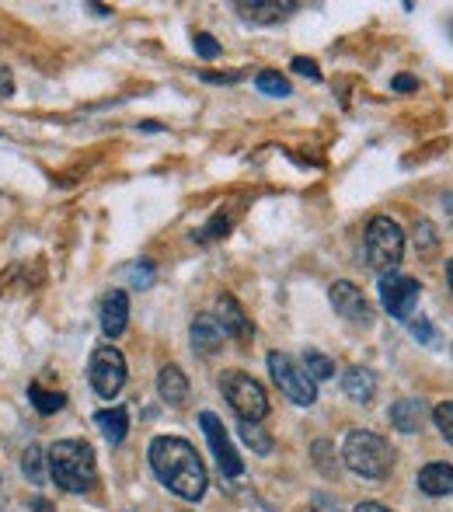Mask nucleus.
Returning <instances> with one entry per match:
<instances>
[{"mask_svg":"<svg viewBox=\"0 0 453 512\" xmlns=\"http://www.w3.org/2000/svg\"><path fill=\"white\" fill-rule=\"evenodd\" d=\"M150 467H154L157 481L168 488L171 495L185 502H199L210 488V478H206V467L199 460L196 446L185 443L182 436H157L150 443Z\"/></svg>","mask_w":453,"mask_h":512,"instance_id":"1","label":"nucleus"},{"mask_svg":"<svg viewBox=\"0 0 453 512\" xmlns=\"http://www.w3.org/2000/svg\"><path fill=\"white\" fill-rule=\"evenodd\" d=\"M46 467L49 478L56 481V488H63L70 495H84L98 485L95 450L84 439H56L46 450Z\"/></svg>","mask_w":453,"mask_h":512,"instance_id":"2","label":"nucleus"},{"mask_svg":"<svg viewBox=\"0 0 453 512\" xmlns=\"http://www.w3.org/2000/svg\"><path fill=\"white\" fill-rule=\"evenodd\" d=\"M394 446L387 443L380 432H370V429H352L349 436H345L342 443V460L345 467H349L352 474H359V478H387L394 467Z\"/></svg>","mask_w":453,"mask_h":512,"instance_id":"3","label":"nucleus"},{"mask_svg":"<svg viewBox=\"0 0 453 512\" xmlns=\"http://www.w3.org/2000/svg\"><path fill=\"white\" fill-rule=\"evenodd\" d=\"M405 258V230L391 216H373L366 227V262L380 276H391Z\"/></svg>","mask_w":453,"mask_h":512,"instance_id":"4","label":"nucleus"},{"mask_svg":"<svg viewBox=\"0 0 453 512\" xmlns=\"http://www.w3.org/2000/svg\"><path fill=\"white\" fill-rule=\"evenodd\" d=\"M220 391H224L227 405L237 411L241 422H262V418L269 415V394H265V387L258 384L255 377H248V373H241V370L220 373Z\"/></svg>","mask_w":453,"mask_h":512,"instance_id":"5","label":"nucleus"},{"mask_svg":"<svg viewBox=\"0 0 453 512\" xmlns=\"http://www.w3.org/2000/svg\"><path fill=\"white\" fill-rule=\"evenodd\" d=\"M269 373H272V384L279 387V394L293 401L300 408H311L318 401V384L304 373V366L293 363L286 352H272L269 356Z\"/></svg>","mask_w":453,"mask_h":512,"instance_id":"6","label":"nucleus"},{"mask_svg":"<svg viewBox=\"0 0 453 512\" xmlns=\"http://www.w3.org/2000/svg\"><path fill=\"white\" fill-rule=\"evenodd\" d=\"M88 380L98 398L112 401L115 394L126 387V356H122L119 349H112V345L95 349V356H91V363H88Z\"/></svg>","mask_w":453,"mask_h":512,"instance_id":"7","label":"nucleus"},{"mask_svg":"<svg viewBox=\"0 0 453 512\" xmlns=\"http://www.w3.org/2000/svg\"><path fill=\"white\" fill-rule=\"evenodd\" d=\"M419 293L422 286L412 276H398V272L380 276V304H384L391 317H398V321H412L415 307H419Z\"/></svg>","mask_w":453,"mask_h":512,"instance_id":"8","label":"nucleus"},{"mask_svg":"<svg viewBox=\"0 0 453 512\" xmlns=\"http://www.w3.org/2000/svg\"><path fill=\"white\" fill-rule=\"evenodd\" d=\"M199 425H203L206 443H210L213 457H217L220 474H224V478H241L244 464H241V457H237L234 443H230V436H227L224 422H220V418L213 415V411H203V415H199Z\"/></svg>","mask_w":453,"mask_h":512,"instance_id":"9","label":"nucleus"},{"mask_svg":"<svg viewBox=\"0 0 453 512\" xmlns=\"http://www.w3.org/2000/svg\"><path fill=\"white\" fill-rule=\"evenodd\" d=\"M328 300H332L335 314H339L342 321L356 324V328H370V324H373V307L366 304L363 290H359L356 283H345V279L332 283V290H328Z\"/></svg>","mask_w":453,"mask_h":512,"instance_id":"10","label":"nucleus"},{"mask_svg":"<svg viewBox=\"0 0 453 512\" xmlns=\"http://www.w3.org/2000/svg\"><path fill=\"white\" fill-rule=\"evenodd\" d=\"M213 317H217L220 331L234 338V342L248 345L251 335H255V328H251L248 314H244L241 304H237V300L230 297V293H220V297H217V314H213Z\"/></svg>","mask_w":453,"mask_h":512,"instance_id":"11","label":"nucleus"},{"mask_svg":"<svg viewBox=\"0 0 453 512\" xmlns=\"http://www.w3.org/2000/svg\"><path fill=\"white\" fill-rule=\"evenodd\" d=\"M157 394H161V401L171 408L189 405V377L182 373V366H175V363L161 366V373H157Z\"/></svg>","mask_w":453,"mask_h":512,"instance_id":"12","label":"nucleus"},{"mask_svg":"<svg viewBox=\"0 0 453 512\" xmlns=\"http://www.w3.org/2000/svg\"><path fill=\"white\" fill-rule=\"evenodd\" d=\"M189 338L199 356H217V352L224 349V331H220L213 314H196V321H192V328H189Z\"/></svg>","mask_w":453,"mask_h":512,"instance_id":"13","label":"nucleus"},{"mask_svg":"<svg viewBox=\"0 0 453 512\" xmlns=\"http://www.w3.org/2000/svg\"><path fill=\"white\" fill-rule=\"evenodd\" d=\"M129 321V297L122 290H112L109 297L102 300V331L105 338H119L126 331Z\"/></svg>","mask_w":453,"mask_h":512,"instance_id":"14","label":"nucleus"},{"mask_svg":"<svg viewBox=\"0 0 453 512\" xmlns=\"http://www.w3.org/2000/svg\"><path fill=\"white\" fill-rule=\"evenodd\" d=\"M342 391L349 401H356V405H370L373 394H377V377H373L366 366H349L342 377Z\"/></svg>","mask_w":453,"mask_h":512,"instance_id":"15","label":"nucleus"},{"mask_svg":"<svg viewBox=\"0 0 453 512\" xmlns=\"http://www.w3.org/2000/svg\"><path fill=\"white\" fill-rule=\"evenodd\" d=\"M391 425L405 436H415L426 425V405L419 398H405L398 405H391Z\"/></svg>","mask_w":453,"mask_h":512,"instance_id":"16","label":"nucleus"},{"mask_svg":"<svg viewBox=\"0 0 453 512\" xmlns=\"http://www.w3.org/2000/svg\"><path fill=\"white\" fill-rule=\"evenodd\" d=\"M419 488L429 495V499L453 495V467L450 464H426L419 471Z\"/></svg>","mask_w":453,"mask_h":512,"instance_id":"17","label":"nucleus"},{"mask_svg":"<svg viewBox=\"0 0 453 512\" xmlns=\"http://www.w3.org/2000/svg\"><path fill=\"white\" fill-rule=\"evenodd\" d=\"M95 425L105 432V439H109L112 446H119L129 432V411L126 408H105L95 415Z\"/></svg>","mask_w":453,"mask_h":512,"instance_id":"18","label":"nucleus"},{"mask_svg":"<svg viewBox=\"0 0 453 512\" xmlns=\"http://www.w3.org/2000/svg\"><path fill=\"white\" fill-rule=\"evenodd\" d=\"M237 11H241V18H248V21H283L297 11V4H279V0L258 4L255 0V4H237Z\"/></svg>","mask_w":453,"mask_h":512,"instance_id":"19","label":"nucleus"},{"mask_svg":"<svg viewBox=\"0 0 453 512\" xmlns=\"http://www.w3.org/2000/svg\"><path fill=\"white\" fill-rule=\"evenodd\" d=\"M304 373L318 384V380L335 377V359L325 356L321 349H304Z\"/></svg>","mask_w":453,"mask_h":512,"instance_id":"20","label":"nucleus"},{"mask_svg":"<svg viewBox=\"0 0 453 512\" xmlns=\"http://www.w3.org/2000/svg\"><path fill=\"white\" fill-rule=\"evenodd\" d=\"M237 432H241V439L251 446V453H258V457H265V453H272V436L262 429L258 422H237Z\"/></svg>","mask_w":453,"mask_h":512,"instance_id":"21","label":"nucleus"},{"mask_svg":"<svg viewBox=\"0 0 453 512\" xmlns=\"http://www.w3.org/2000/svg\"><path fill=\"white\" fill-rule=\"evenodd\" d=\"M21 471L28 474V481H32V485H42V481H46V450H42V446H28L25 453H21Z\"/></svg>","mask_w":453,"mask_h":512,"instance_id":"22","label":"nucleus"},{"mask_svg":"<svg viewBox=\"0 0 453 512\" xmlns=\"http://www.w3.org/2000/svg\"><path fill=\"white\" fill-rule=\"evenodd\" d=\"M255 88L262 91V95H272V98H290L293 95L290 81H286L279 70H262V74L255 77Z\"/></svg>","mask_w":453,"mask_h":512,"instance_id":"23","label":"nucleus"},{"mask_svg":"<svg viewBox=\"0 0 453 512\" xmlns=\"http://www.w3.org/2000/svg\"><path fill=\"white\" fill-rule=\"evenodd\" d=\"M28 398H32V405H35L39 415H56V411L67 405V398H63V394H53V391H46V387H39V384L28 387Z\"/></svg>","mask_w":453,"mask_h":512,"instance_id":"24","label":"nucleus"},{"mask_svg":"<svg viewBox=\"0 0 453 512\" xmlns=\"http://www.w3.org/2000/svg\"><path fill=\"white\" fill-rule=\"evenodd\" d=\"M415 248H419L422 255H433V251L440 248V237H436V227L429 220H419V227H415Z\"/></svg>","mask_w":453,"mask_h":512,"instance_id":"25","label":"nucleus"},{"mask_svg":"<svg viewBox=\"0 0 453 512\" xmlns=\"http://www.w3.org/2000/svg\"><path fill=\"white\" fill-rule=\"evenodd\" d=\"M433 422H436V429L443 432V439H447V443L453 446V401H443V405H436Z\"/></svg>","mask_w":453,"mask_h":512,"instance_id":"26","label":"nucleus"},{"mask_svg":"<svg viewBox=\"0 0 453 512\" xmlns=\"http://www.w3.org/2000/svg\"><path fill=\"white\" fill-rule=\"evenodd\" d=\"M408 328H412V335L419 338L422 345H436V328L426 321V317H412V321H408Z\"/></svg>","mask_w":453,"mask_h":512,"instance_id":"27","label":"nucleus"},{"mask_svg":"<svg viewBox=\"0 0 453 512\" xmlns=\"http://www.w3.org/2000/svg\"><path fill=\"white\" fill-rule=\"evenodd\" d=\"M129 283L140 286V290H147V286L154 283V265H150V262H136L133 269H129Z\"/></svg>","mask_w":453,"mask_h":512,"instance_id":"28","label":"nucleus"},{"mask_svg":"<svg viewBox=\"0 0 453 512\" xmlns=\"http://www.w3.org/2000/svg\"><path fill=\"white\" fill-rule=\"evenodd\" d=\"M196 53L203 56V60H217V56H220L217 39H213L210 32H199V35H196Z\"/></svg>","mask_w":453,"mask_h":512,"instance_id":"29","label":"nucleus"},{"mask_svg":"<svg viewBox=\"0 0 453 512\" xmlns=\"http://www.w3.org/2000/svg\"><path fill=\"white\" fill-rule=\"evenodd\" d=\"M293 70H297V74H304V77H311V81H321L318 63H314V60H304V56H297V60H293Z\"/></svg>","mask_w":453,"mask_h":512,"instance_id":"30","label":"nucleus"},{"mask_svg":"<svg viewBox=\"0 0 453 512\" xmlns=\"http://www.w3.org/2000/svg\"><path fill=\"white\" fill-rule=\"evenodd\" d=\"M14 95V77L11 70H0V98H11Z\"/></svg>","mask_w":453,"mask_h":512,"instance_id":"31","label":"nucleus"},{"mask_svg":"<svg viewBox=\"0 0 453 512\" xmlns=\"http://www.w3.org/2000/svg\"><path fill=\"white\" fill-rule=\"evenodd\" d=\"M203 81H210V84H234V81H241V74H203Z\"/></svg>","mask_w":453,"mask_h":512,"instance_id":"32","label":"nucleus"},{"mask_svg":"<svg viewBox=\"0 0 453 512\" xmlns=\"http://www.w3.org/2000/svg\"><path fill=\"white\" fill-rule=\"evenodd\" d=\"M415 88H419L415 77H394V91H415Z\"/></svg>","mask_w":453,"mask_h":512,"instance_id":"33","label":"nucleus"},{"mask_svg":"<svg viewBox=\"0 0 453 512\" xmlns=\"http://www.w3.org/2000/svg\"><path fill=\"white\" fill-rule=\"evenodd\" d=\"M356 512H394V509L380 506V502H363V506H356Z\"/></svg>","mask_w":453,"mask_h":512,"instance_id":"34","label":"nucleus"},{"mask_svg":"<svg viewBox=\"0 0 453 512\" xmlns=\"http://www.w3.org/2000/svg\"><path fill=\"white\" fill-rule=\"evenodd\" d=\"M32 509H35V512H53V506H49L46 499H35V502H32Z\"/></svg>","mask_w":453,"mask_h":512,"instance_id":"35","label":"nucleus"},{"mask_svg":"<svg viewBox=\"0 0 453 512\" xmlns=\"http://www.w3.org/2000/svg\"><path fill=\"white\" fill-rule=\"evenodd\" d=\"M447 279H450V290H453V258L447 262Z\"/></svg>","mask_w":453,"mask_h":512,"instance_id":"36","label":"nucleus"},{"mask_svg":"<svg viewBox=\"0 0 453 512\" xmlns=\"http://www.w3.org/2000/svg\"><path fill=\"white\" fill-rule=\"evenodd\" d=\"M0 488H4V481H0ZM0 499H4V495H0Z\"/></svg>","mask_w":453,"mask_h":512,"instance_id":"37","label":"nucleus"}]
</instances>
